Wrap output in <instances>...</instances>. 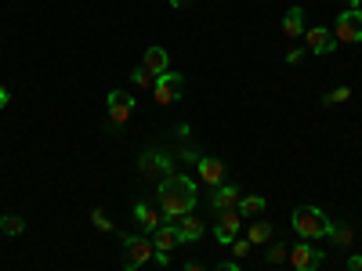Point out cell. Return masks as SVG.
Wrapping results in <instances>:
<instances>
[{
  "label": "cell",
  "instance_id": "obj_20",
  "mask_svg": "<svg viewBox=\"0 0 362 271\" xmlns=\"http://www.w3.org/2000/svg\"><path fill=\"white\" fill-rule=\"evenodd\" d=\"M0 231H4V235H22L25 231V221L18 214H8V217H0Z\"/></svg>",
  "mask_w": 362,
  "mask_h": 271
},
{
  "label": "cell",
  "instance_id": "obj_7",
  "mask_svg": "<svg viewBox=\"0 0 362 271\" xmlns=\"http://www.w3.org/2000/svg\"><path fill=\"white\" fill-rule=\"evenodd\" d=\"M138 167H141V174H145V177H156V181H163V177H170V174H174V163H170V156H167V152H141Z\"/></svg>",
  "mask_w": 362,
  "mask_h": 271
},
{
  "label": "cell",
  "instance_id": "obj_10",
  "mask_svg": "<svg viewBox=\"0 0 362 271\" xmlns=\"http://www.w3.org/2000/svg\"><path fill=\"white\" fill-rule=\"evenodd\" d=\"M196 177L203 181V185L218 188V185H225V163L214 159V156H199V163H196Z\"/></svg>",
  "mask_w": 362,
  "mask_h": 271
},
{
  "label": "cell",
  "instance_id": "obj_4",
  "mask_svg": "<svg viewBox=\"0 0 362 271\" xmlns=\"http://www.w3.org/2000/svg\"><path fill=\"white\" fill-rule=\"evenodd\" d=\"M334 40L337 44H362V11L358 8H344L334 18Z\"/></svg>",
  "mask_w": 362,
  "mask_h": 271
},
{
  "label": "cell",
  "instance_id": "obj_2",
  "mask_svg": "<svg viewBox=\"0 0 362 271\" xmlns=\"http://www.w3.org/2000/svg\"><path fill=\"white\" fill-rule=\"evenodd\" d=\"M290 224L305 243H312V239H329V228H334V221H329L319 206H293Z\"/></svg>",
  "mask_w": 362,
  "mask_h": 271
},
{
  "label": "cell",
  "instance_id": "obj_32",
  "mask_svg": "<svg viewBox=\"0 0 362 271\" xmlns=\"http://www.w3.org/2000/svg\"><path fill=\"white\" fill-rule=\"evenodd\" d=\"M181 4H189V0H170V8H181Z\"/></svg>",
  "mask_w": 362,
  "mask_h": 271
},
{
  "label": "cell",
  "instance_id": "obj_17",
  "mask_svg": "<svg viewBox=\"0 0 362 271\" xmlns=\"http://www.w3.org/2000/svg\"><path fill=\"white\" fill-rule=\"evenodd\" d=\"M134 217H138V224H141L148 235H153V231L163 224V214H160V210H153L148 203H138V206H134Z\"/></svg>",
  "mask_w": 362,
  "mask_h": 271
},
{
  "label": "cell",
  "instance_id": "obj_27",
  "mask_svg": "<svg viewBox=\"0 0 362 271\" xmlns=\"http://www.w3.org/2000/svg\"><path fill=\"white\" fill-rule=\"evenodd\" d=\"M348 271H362V253H351L348 257Z\"/></svg>",
  "mask_w": 362,
  "mask_h": 271
},
{
  "label": "cell",
  "instance_id": "obj_15",
  "mask_svg": "<svg viewBox=\"0 0 362 271\" xmlns=\"http://www.w3.org/2000/svg\"><path fill=\"white\" fill-rule=\"evenodd\" d=\"M305 8H286V15H283V37L286 40H297V37H305Z\"/></svg>",
  "mask_w": 362,
  "mask_h": 271
},
{
  "label": "cell",
  "instance_id": "obj_9",
  "mask_svg": "<svg viewBox=\"0 0 362 271\" xmlns=\"http://www.w3.org/2000/svg\"><path fill=\"white\" fill-rule=\"evenodd\" d=\"M305 44H308L312 54H329V51L337 47L334 29H326V25H308V29H305Z\"/></svg>",
  "mask_w": 362,
  "mask_h": 271
},
{
  "label": "cell",
  "instance_id": "obj_28",
  "mask_svg": "<svg viewBox=\"0 0 362 271\" xmlns=\"http://www.w3.org/2000/svg\"><path fill=\"white\" fill-rule=\"evenodd\" d=\"M300 58H305V51H286V62H290V66H297Z\"/></svg>",
  "mask_w": 362,
  "mask_h": 271
},
{
  "label": "cell",
  "instance_id": "obj_23",
  "mask_svg": "<svg viewBox=\"0 0 362 271\" xmlns=\"http://www.w3.org/2000/svg\"><path fill=\"white\" fill-rule=\"evenodd\" d=\"M90 224H95L98 231H112V228H116V224L109 221V214H105V210H98V206L90 210Z\"/></svg>",
  "mask_w": 362,
  "mask_h": 271
},
{
  "label": "cell",
  "instance_id": "obj_21",
  "mask_svg": "<svg viewBox=\"0 0 362 271\" xmlns=\"http://www.w3.org/2000/svg\"><path fill=\"white\" fill-rule=\"evenodd\" d=\"M329 239H334L337 246H348L351 239H355V228L351 224H334V228H329Z\"/></svg>",
  "mask_w": 362,
  "mask_h": 271
},
{
  "label": "cell",
  "instance_id": "obj_29",
  "mask_svg": "<svg viewBox=\"0 0 362 271\" xmlns=\"http://www.w3.org/2000/svg\"><path fill=\"white\" fill-rule=\"evenodd\" d=\"M214 271H239V264H235V260H225V264H218Z\"/></svg>",
  "mask_w": 362,
  "mask_h": 271
},
{
  "label": "cell",
  "instance_id": "obj_12",
  "mask_svg": "<svg viewBox=\"0 0 362 271\" xmlns=\"http://www.w3.org/2000/svg\"><path fill=\"white\" fill-rule=\"evenodd\" d=\"M239 224H243V217H239V210H221L218 214V228H214V235H218V243H232V239L239 235Z\"/></svg>",
  "mask_w": 362,
  "mask_h": 271
},
{
  "label": "cell",
  "instance_id": "obj_6",
  "mask_svg": "<svg viewBox=\"0 0 362 271\" xmlns=\"http://www.w3.org/2000/svg\"><path fill=\"white\" fill-rule=\"evenodd\" d=\"M177 243H181V239H177V228L163 221V224L153 231V250H156V260H160V264H170V250H174Z\"/></svg>",
  "mask_w": 362,
  "mask_h": 271
},
{
  "label": "cell",
  "instance_id": "obj_18",
  "mask_svg": "<svg viewBox=\"0 0 362 271\" xmlns=\"http://www.w3.org/2000/svg\"><path fill=\"white\" fill-rule=\"evenodd\" d=\"M235 210H239V217H257L261 210H264V199L261 195H243Z\"/></svg>",
  "mask_w": 362,
  "mask_h": 271
},
{
  "label": "cell",
  "instance_id": "obj_1",
  "mask_svg": "<svg viewBox=\"0 0 362 271\" xmlns=\"http://www.w3.org/2000/svg\"><path fill=\"white\" fill-rule=\"evenodd\" d=\"M196 203H199V192H196V181L189 174H170V177L160 181V214H163L167 224L192 214Z\"/></svg>",
  "mask_w": 362,
  "mask_h": 271
},
{
  "label": "cell",
  "instance_id": "obj_16",
  "mask_svg": "<svg viewBox=\"0 0 362 271\" xmlns=\"http://www.w3.org/2000/svg\"><path fill=\"white\" fill-rule=\"evenodd\" d=\"M141 69H148L153 76H163V73L170 69V58H167V51H163V47H148V51L141 54Z\"/></svg>",
  "mask_w": 362,
  "mask_h": 271
},
{
  "label": "cell",
  "instance_id": "obj_19",
  "mask_svg": "<svg viewBox=\"0 0 362 271\" xmlns=\"http://www.w3.org/2000/svg\"><path fill=\"white\" fill-rule=\"evenodd\" d=\"M247 239H250L254 246H257V243H268V239H272V224H268V221H254L250 231H247Z\"/></svg>",
  "mask_w": 362,
  "mask_h": 271
},
{
  "label": "cell",
  "instance_id": "obj_11",
  "mask_svg": "<svg viewBox=\"0 0 362 271\" xmlns=\"http://www.w3.org/2000/svg\"><path fill=\"white\" fill-rule=\"evenodd\" d=\"M131 112H134V98L124 95V90H109V119H112V124L124 127L131 119Z\"/></svg>",
  "mask_w": 362,
  "mask_h": 271
},
{
  "label": "cell",
  "instance_id": "obj_30",
  "mask_svg": "<svg viewBox=\"0 0 362 271\" xmlns=\"http://www.w3.org/2000/svg\"><path fill=\"white\" fill-rule=\"evenodd\" d=\"M8 102H11V95H8V87H0V109H8Z\"/></svg>",
  "mask_w": 362,
  "mask_h": 271
},
{
  "label": "cell",
  "instance_id": "obj_5",
  "mask_svg": "<svg viewBox=\"0 0 362 271\" xmlns=\"http://www.w3.org/2000/svg\"><path fill=\"white\" fill-rule=\"evenodd\" d=\"M181 90H185V80H181V73H163V76H156V87H153V98H156V105H170V102H177L181 98Z\"/></svg>",
  "mask_w": 362,
  "mask_h": 271
},
{
  "label": "cell",
  "instance_id": "obj_22",
  "mask_svg": "<svg viewBox=\"0 0 362 271\" xmlns=\"http://www.w3.org/2000/svg\"><path fill=\"white\" fill-rule=\"evenodd\" d=\"M131 83H134L138 90H153V87H156V76L148 73V69H141V66H138V69H134V76H131Z\"/></svg>",
  "mask_w": 362,
  "mask_h": 271
},
{
  "label": "cell",
  "instance_id": "obj_14",
  "mask_svg": "<svg viewBox=\"0 0 362 271\" xmlns=\"http://www.w3.org/2000/svg\"><path fill=\"white\" fill-rule=\"evenodd\" d=\"M174 228H177V239H181V243H196V239H203V231H206V224H203L196 214L177 217V221H174Z\"/></svg>",
  "mask_w": 362,
  "mask_h": 271
},
{
  "label": "cell",
  "instance_id": "obj_31",
  "mask_svg": "<svg viewBox=\"0 0 362 271\" xmlns=\"http://www.w3.org/2000/svg\"><path fill=\"white\" fill-rule=\"evenodd\" d=\"M185 271H203V264H199V260H189V264H185Z\"/></svg>",
  "mask_w": 362,
  "mask_h": 271
},
{
  "label": "cell",
  "instance_id": "obj_8",
  "mask_svg": "<svg viewBox=\"0 0 362 271\" xmlns=\"http://www.w3.org/2000/svg\"><path fill=\"white\" fill-rule=\"evenodd\" d=\"M290 264H293V271H319L322 250H315L312 243H297V246L290 250Z\"/></svg>",
  "mask_w": 362,
  "mask_h": 271
},
{
  "label": "cell",
  "instance_id": "obj_13",
  "mask_svg": "<svg viewBox=\"0 0 362 271\" xmlns=\"http://www.w3.org/2000/svg\"><path fill=\"white\" fill-rule=\"evenodd\" d=\"M239 188L235 185H218V188H210V210L214 214H221V210H235L239 206Z\"/></svg>",
  "mask_w": 362,
  "mask_h": 271
},
{
  "label": "cell",
  "instance_id": "obj_3",
  "mask_svg": "<svg viewBox=\"0 0 362 271\" xmlns=\"http://www.w3.org/2000/svg\"><path fill=\"white\" fill-rule=\"evenodd\" d=\"M119 246H124V271H138L141 264L156 257L153 239H145V235H119Z\"/></svg>",
  "mask_w": 362,
  "mask_h": 271
},
{
  "label": "cell",
  "instance_id": "obj_26",
  "mask_svg": "<svg viewBox=\"0 0 362 271\" xmlns=\"http://www.w3.org/2000/svg\"><path fill=\"white\" fill-rule=\"evenodd\" d=\"M250 246H254L250 239H239V235L232 239V253H239V257H243V253H250Z\"/></svg>",
  "mask_w": 362,
  "mask_h": 271
},
{
  "label": "cell",
  "instance_id": "obj_24",
  "mask_svg": "<svg viewBox=\"0 0 362 271\" xmlns=\"http://www.w3.org/2000/svg\"><path fill=\"white\" fill-rule=\"evenodd\" d=\"M351 98V87H334V90H326V105H341V102H348Z\"/></svg>",
  "mask_w": 362,
  "mask_h": 271
},
{
  "label": "cell",
  "instance_id": "obj_25",
  "mask_svg": "<svg viewBox=\"0 0 362 271\" xmlns=\"http://www.w3.org/2000/svg\"><path fill=\"white\" fill-rule=\"evenodd\" d=\"M283 260H290V250L276 243V246H272V250H268V264H283Z\"/></svg>",
  "mask_w": 362,
  "mask_h": 271
},
{
  "label": "cell",
  "instance_id": "obj_33",
  "mask_svg": "<svg viewBox=\"0 0 362 271\" xmlns=\"http://www.w3.org/2000/svg\"><path fill=\"white\" fill-rule=\"evenodd\" d=\"M358 11H362V0H358Z\"/></svg>",
  "mask_w": 362,
  "mask_h": 271
}]
</instances>
